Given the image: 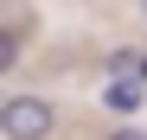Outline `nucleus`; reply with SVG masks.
<instances>
[{"label": "nucleus", "instance_id": "obj_2", "mask_svg": "<svg viewBox=\"0 0 147 140\" xmlns=\"http://www.w3.org/2000/svg\"><path fill=\"white\" fill-rule=\"evenodd\" d=\"M102 96H109V108H121V115H134V108H141V83H109Z\"/></svg>", "mask_w": 147, "mask_h": 140}, {"label": "nucleus", "instance_id": "obj_1", "mask_svg": "<svg viewBox=\"0 0 147 140\" xmlns=\"http://www.w3.org/2000/svg\"><path fill=\"white\" fill-rule=\"evenodd\" d=\"M51 121H58V115H51L45 96H13L7 108H0V134H7V140H45Z\"/></svg>", "mask_w": 147, "mask_h": 140}, {"label": "nucleus", "instance_id": "obj_3", "mask_svg": "<svg viewBox=\"0 0 147 140\" xmlns=\"http://www.w3.org/2000/svg\"><path fill=\"white\" fill-rule=\"evenodd\" d=\"M109 140H147V134H141V127H115Z\"/></svg>", "mask_w": 147, "mask_h": 140}, {"label": "nucleus", "instance_id": "obj_4", "mask_svg": "<svg viewBox=\"0 0 147 140\" xmlns=\"http://www.w3.org/2000/svg\"><path fill=\"white\" fill-rule=\"evenodd\" d=\"M141 77H147V70H141Z\"/></svg>", "mask_w": 147, "mask_h": 140}]
</instances>
